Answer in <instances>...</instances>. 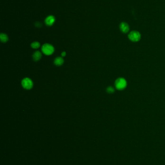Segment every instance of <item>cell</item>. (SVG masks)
I'll use <instances>...</instances> for the list:
<instances>
[{
    "label": "cell",
    "mask_w": 165,
    "mask_h": 165,
    "mask_svg": "<svg viewBox=\"0 0 165 165\" xmlns=\"http://www.w3.org/2000/svg\"><path fill=\"white\" fill-rule=\"evenodd\" d=\"M127 86L126 80L122 77L118 78L115 82V87L116 88L119 90H124Z\"/></svg>",
    "instance_id": "6da1fadb"
},
{
    "label": "cell",
    "mask_w": 165,
    "mask_h": 165,
    "mask_svg": "<svg viewBox=\"0 0 165 165\" xmlns=\"http://www.w3.org/2000/svg\"><path fill=\"white\" fill-rule=\"evenodd\" d=\"M41 50L45 55L50 56L53 53L54 48L52 45L49 43H45L42 46Z\"/></svg>",
    "instance_id": "7a4b0ae2"
},
{
    "label": "cell",
    "mask_w": 165,
    "mask_h": 165,
    "mask_svg": "<svg viewBox=\"0 0 165 165\" xmlns=\"http://www.w3.org/2000/svg\"><path fill=\"white\" fill-rule=\"evenodd\" d=\"M128 38L132 42H137L139 41L141 38V34L138 31L133 30L129 33Z\"/></svg>",
    "instance_id": "3957f363"
},
{
    "label": "cell",
    "mask_w": 165,
    "mask_h": 165,
    "mask_svg": "<svg viewBox=\"0 0 165 165\" xmlns=\"http://www.w3.org/2000/svg\"><path fill=\"white\" fill-rule=\"evenodd\" d=\"M21 85L22 87L27 90L31 89L33 87V82L29 78H25L21 81Z\"/></svg>",
    "instance_id": "277c9868"
},
{
    "label": "cell",
    "mask_w": 165,
    "mask_h": 165,
    "mask_svg": "<svg viewBox=\"0 0 165 165\" xmlns=\"http://www.w3.org/2000/svg\"><path fill=\"white\" fill-rule=\"evenodd\" d=\"M120 29L122 32L126 33L129 31L130 28H129V26L127 23L123 22L120 25Z\"/></svg>",
    "instance_id": "5b68a950"
},
{
    "label": "cell",
    "mask_w": 165,
    "mask_h": 165,
    "mask_svg": "<svg viewBox=\"0 0 165 165\" xmlns=\"http://www.w3.org/2000/svg\"><path fill=\"white\" fill-rule=\"evenodd\" d=\"M55 21V18L52 16H49L45 20L46 24L48 26H51Z\"/></svg>",
    "instance_id": "8992f818"
},
{
    "label": "cell",
    "mask_w": 165,
    "mask_h": 165,
    "mask_svg": "<svg viewBox=\"0 0 165 165\" xmlns=\"http://www.w3.org/2000/svg\"><path fill=\"white\" fill-rule=\"evenodd\" d=\"M41 57H42V54L40 52L38 51L35 52L32 55L33 60L35 61H39L41 59Z\"/></svg>",
    "instance_id": "52a82bcc"
},
{
    "label": "cell",
    "mask_w": 165,
    "mask_h": 165,
    "mask_svg": "<svg viewBox=\"0 0 165 165\" xmlns=\"http://www.w3.org/2000/svg\"><path fill=\"white\" fill-rule=\"evenodd\" d=\"M64 62V59L62 57H56L55 59V60L54 61V64L56 66H61L62 65H63Z\"/></svg>",
    "instance_id": "ba28073f"
},
{
    "label": "cell",
    "mask_w": 165,
    "mask_h": 165,
    "mask_svg": "<svg viewBox=\"0 0 165 165\" xmlns=\"http://www.w3.org/2000/svg\"><path fill=\"white\" fill-rule=\"evenodd\" d=\"M0 38H1V41L3 43H5L8 40V36L7 35L4 33H1V35H0Z\"/></svg>",
    "instance_id": "9c48e42d"
},
{
    "label": "cell",
    "mask_w": 165,
    "mask_h": 165,
    "mask_svg": "<svg viewBox=\"0 0 165 165\" xmlns=\"http://www.w3.org/2000/svg\"><path fill=\"white\" fill-rule=\"evenodd\" d=\"M31 46L33 49H37L40 47V43L38 42H34L32 43Z\"/></svg>",
    "instance_id": "30bf717a"
},
{
    "label": "cell",
    "mask_w": 165,
    "mask_h": 165,
    "mask_svg": "<svg viewBox=\"0 0 165 165\" xmlns=\"http://www.w3.org/2000/svg\"><path fill=\"white\" fill-rule=\"evenodd\" d=\"M107 91L108 93H109L110 94H112V93H114L115 90H114V88L113 87H109L107 88Z\"/></svg>",
    "instance_id": "8fae6325"
},
{
    "label": "cell",
    "mask_w": 165,
    "mask_h": 165,
    "mask_svg": "<svg viewBox=\"0 0 165 165\" xmlns=\"http://www.w3.org/2000/svg\"><path fill=\"white\" fill-rule=\"evenodd\" d=\"M66 52H63L62 53V54H61V56H63V57H64V56H66Z\"/></svg>",
    "instance_id": "7c38bea8"
}]
</instances>
